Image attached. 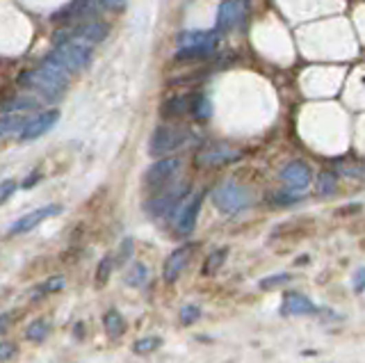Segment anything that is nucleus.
<instances>
[{
    "instance_id": "f257e3e1",
    "label": "nucleus",
    "mask_w": 365,
    "mask_h": 363,
    "mask_svg": "<svg viewBox=\"0 0 365 363\" xmlns=\"http://www.w3.org/2000/svg\"><path fill=\"white\" fill-rule=\"evenodd\" d=\"M55 60H60L64 64V69L69 71V74H74V71H80L82 67H87L89 60H91V46L89 41L85 39H64L60 44H55V53H53Z\"/></svg>"
},
{
    "instance_id": "f03ea898",
    "label": "nucleus",
    "mask_w": 365,
    "mask_h": 363,
    "mask_svg": "<svg viewBox=\"0 0 365 363\" xmlns=\"http://www.w3.org/2000/svg\"><path fill=\"white\" fill-rule=\"evenodd\" d=\"M212 201L221 212H226V215H235V212L245 210L247 206L252 204V197H249V192L242 188V185L224 183L212 192Z\"/></svg>"
},
{
    "instance_id": "7ed1b4c3",
    "label": "nucleus",
    "mask_w": 365,
    "mask_h": 363,
    "mask_svg": "<svg viewBox=\"0 0 365 363\" xmlns=\"http://www.w3.org/2000/svg\"><path fill=\"white\" fill-rule=\"evenodd\" d=\"M188 140V133L183 128H174V126H157L151 140H148V153L153 158H160V155H167L169 151H174Z\"/></svg>"
},
{
    "instance_id": "20e7f679",
    "label": "nucleus",
    "mask_w": 365,
    "mask_h": 363,
    "mask_svg": "<svg viewBox=\"0 0 365 363\" xmlns=\"http://www.w3.org/2000/svg\"><path fill=\"white\" fill-rule=\"evenodd\" d=\"M178 169H181V158H160L144 172V185L146 188H162L178 174Z\"/></svg>"
},
{
    "instance_id": "39448f33",
    "label": "nucleus",
    "mask_w": 365,
    "mask_h": 363,
    "mask_svg": "<svg viewBox=\"0 0 365 363\" xmlns=\"http://www.w3.org/2000/svg\"><path fill=\"white\" fill-rule=\"evenodd\" d=\"M60 121V110H46V112H39L34 119H27V124L23 126V131H21V140L23 142H30V140H37L41 135H46L51 128Z\"/></svg>"
},
{
    "instance_id": "423d86ee",
    "label": "nucleus",
    "mask_w": 365,
    "mask_h": 363,
    "mask_svg": "<svg viewBox=\"0 0 365 363\" xmlns=\"http://www.w3.org/2000/svg\"><path fill=\"white\" fill-rule=\"evenodd\" d=\"M245 19V0H221L217 10V32H228Z\"/></svg>"
},
{
    "instance_id": "0eeeda50",
    "label": "nucleus",
    "mask_w": 365,
    "mask_h": 363,
    "mask_svg": "<svg viewBox=\"0 0 365 363\" xmlns=\"http://www.w3.org/2000/svg\"><path fill=\"white\" fill-rule=\"evenodd\" d=\"M281 181L285 183V188H288L290 192H304L311 185V169L306 162L295 160L283 167Z\"/></svg>"
},
{
    "instance_id": "6e6552de",
    "label": "nucleus",
    "mask_w": 365,
    "mask_h": 363,
    "mask_svg": "<svg viewBox=\"0 0 365 363\" xmlns=\"http://www.w3.org/2000/svg\"><path fill=\"white\" fill-rule=\"evenodd\" d=\"M240 158H242L240 151H233V148H228V146H212V148L199 151L195 162L199 167H221V165H228V162H235Z\"/></svg>"
},
{
    "instance_id": "1a4fd4ad",
    "label": "nucleus",
    "mask_w": 365,
    "mask_h": 363,
    "mask_svg": "<svg viewBox=\"0 0 365 363\" xmlns=\"http://www.w3.org/2000/svg\"><path fill=\"white\" fill-rule=\"evenodd\" d=\"M201 204H203V195H195L190 201H185L181 206V212H178V217H176V231L181 233V236H190V233L195 231L197 217H199V212H201Z\"/></svg>"
},
{
    "instance_id": "9d476101",
    "label": "nucleus",
    "mask_w": 365,
    "mask_h": 363,
    "mask_svg": "<svg viewBox=\"0 0 365 363\" xmlns=\"http://www.w3.org/2000/svg\"><path fill=\"white\" fill-rule=\"evenodd\" d=\"M188 195V185H183L181 192H171V195H164V197H157L153 201L146 204V212L151 217H171L174 212L178 210V204L183 201V197Z\"/></svg>"
},
{
    "instance_id": "9b49d317",
    "label": "nucleus",
    "mask_w": 365,
    "mask_h": 363,
    "mask_svg": "<svg viewBox=\"0 0 365 363\" xmlns=\"http://www.w3.org/2000/svg\"><path fill=\"white\" fill-rule=\"evenodd\" d=\"M192 252H195V245H183V247H178L176 252H171L167 263H164V272H162L164 281L174 283L178 276L183 274V270L188 267V263H190Z\"/></svg>"
},
{
    "instance_id": "f8f14e48",
    "label": "nucleus",
    "mask_w": 365,
    "mask_h": 363,
    "mask_svg": "<svg viewBox=\"0 0 365 363\" xmlns=\"http://www.w3.org/2000/svg\"><path fill=\"white\" fill-rule=\"evenodd\" d=\"M62 208L60 206H46V208H37L32 212H27V215H23L21 219H16L12 226H10V233H27L30 229H34V226H39L44 219L53 217V215H60Z\"/></svg>"
},
{
    "instance_id": "ddd939ff",
    "label": "nucleus",
    "mask_w": 365,
    "mask_h": 363,
    "mask_svg": "<svg viewBox=\"0 0 365 363\" xmlns=\"http://www.w3.org/2000/svg\"><path fill=\"white\" fill-rule=\"evenodd\" d=\"M178 48H208L214 51L217 46V32H203V30H188L178 34Z\"/></svg>"
},
{
    "instance_id": "4468645a",
    "label": "nucleus",
    "mask_w": 365,
    "mask_h": 363,
    "mask_svg": "<svg viewBox=\"0 0 365 363\" xmlns=\"http://www.w3.org/2000/svg\"><path fill=\"white\" fill-rule=\"evenodd\" d=\"M281 313L283 316H313V313H318V306H315L306 295L288 293L283 297Z\"/></svg>"
},
{
    "instance_id": "2eb2a0df",
    "label": "nucleus",
    "mask_w": 365,
    "mask_h": 363,
    "mask_svg": "<svg viewBox=\"0 0 365 363\" xmlns=\"http://www.w3.org/2000/svg\"><path fill=\"white\" fill-rule=\"evenodd\" d=\"M76 37H80L85 41H89V44H98V41H103L107 34H110V28L101 21H85L74 30Z\"/></svg>"
},
{
    "instance_id": "dca6fc26",
    "label": "nucleus",
    "mask_w": 365,
    "mask_h": 363,
    "mask_svg": "<svg viewBox=\"0 0 365 363\" xmlns=\"http://www.w3.org/2000/svg\"><path fill=\"white\" fill-rule=\"evenodd\" d=\"M160 112H162V117H167V119H171V117H181V115H185V112H190V98L183 96V94L169 96L167 101L162 103Z\"/></svg>"
},
{
    "instance_id": "f3484780",
    "label": "nucleus",
    "mask_w": 365,
    "mask_h": 363,
    "mask_svg": "<svg viewBox=\"0 0 365 363\" xmlns=\"http://www.w3.org/2000/svg\"><path fill=\"white\" fill-rule=\"evenodd\" d=\"M190 112H192V117L199 119V121L210 119V115H212L210 98L206 96V94H195V96L190 98Z\"/></svg>"
},
{
    "instance_id": "a211bd4d",
    "label": "nucleus",
    "mask_w": 365,
    "mask_h": 363,
    "mask_svg": "<svg viewBox=\"0 0 365 363\" xmlns=\"http://www.w3.org/2000/svg\"><path fill=\"white\" fill-rule=\"evenodd\" d=\"M25 124H27V117H23L21 112H7V117L0 119V135L23 131Z\"/></svg>"
},
{
    "instance_id": "6ab92c4d",
    "label": "nucleus",
    "mask_w": 365,
    "mask_h": 363,
    "mask_svg": "<svg viewBox=\"0 0 365 363\" xmlns=\"http://www.w3.org/2000/svg\"><path fill=\"white\" fill-rule=\"evenodd\" d=\"M226 256H228V249L226 247H221V249H217V252H212L208 258H206V263H203V276H212L217 270L224 265V261H226Z\"/></svg>"
},
{
    "instance_id": "aec40b11",
    "label": "nucleus",
    "mask_w": 365,
    "mask_h": 363,
    "mask_svg": "<svg viewBox=\"0 0 365 363\" xmlns=\"http://www.w3.org/2000/svg\"><path fill=\"white\" fill-rule=\"evenodd\" d=\"M39 108V101L32 96H19L10 101V105L5 108V112H30V110H37Z\"/></svg>"
},
{
    "instance_id": "412c9836",
    "label": "nucleus",
    "mask_w": 365,
    "mask_h": 363,
    "mask_svg": "<svg viewBox=\"0 0 365 363\" xmlns=\"http://www.w3.org/2000/svg\"><path fill=\"white\" fill-rule=\"evenodd\" d=\"M148 281V270L146 265H142V263H135V267L128 272L126 276V283L128 286H133V288H142L144 283Z\"/></svg>"
},
{
    "instance_id": "4be33fe9",
    "label": "nucleus",
    "mask_w": 365,
    "mask_h": 363,
    "mask_svg": "<svg viewBox=\"0 0 365 363\" xmlns=\"http://www.w3.org/2000/svg\"><path fill=\"white\" fill-rule=\"evenodd\" d=\"M103 324H105V329L112 333V336H119V333L124 331V327H126L124 318H121L117 311H107L103 316Z\"/></svg>"
},
{
    "instance_id": "5701e85b",
    "label": "nucleus",
    "mask_w": 365,
    "mask_h": 363,
    "mask_svg": "<svg viewBox=\"0 0 365 363\" xmlns=\"http://www.w3.org/2000/svg\"><path fill=\"white\" fill-rule=\"evenodd\" d=\"M48 331H51V327H48L46 320H34V322L27 327V338L30 340H44L48 336Z\"/></svg>"
},
{
    "instance_id": "b1692460",
    "label": "nucleus",
    "mask_w": 365,
    "mask_h": 363,
    "mask_svg": "<svg viewBox=\"0 0 365 363\" xmlns=\"http://www.w3.org/2000/svg\"><path fill=\"white\" fill-rule=\"evenodd\" d=\"M335 183H338L335 174L322 172L320 179H318V195H331V192H335Z\"/></svg>"
},
{
    "instance_id": "393cba45",
    "label": "nucleus",
    "mask_w": 365,
    "mask_h": 363,
    "mask_svg": "<svg viewBox=\"0 0 365 363\" xmlns=\"http://www.w3.org/2000/svg\"><path fill=\"white\" fill-rule=\"evenodd\" d=\"M112 267H114L112 256H105V258H103L101 263H98V270H96V281H98V283H105L107 279H110Z\"/></svg>"
},
{
    "instance_id": "a878e982",
    "label": "nucleus",
    "mask_w": 365,
    "mask_h": 363,
    "mask_svg": "<svg viewBox=\"0 0 365 363\" xmlns=\"http://www.w3.org/2000/svg\"><path fill=\"white\" fill-rule=\"evenodd\" d=\"M157 347H160V338H142L133 345V350L137 354H148V352L157 350Z\"/></svg>"
},
{
    "instance_id": "bb28decb",
    "label": "nucleus",
    "mask_w": 365,
    "mask_h": 363,
    "mask_svg": "<svg viewBox=\"0 0 365 363\" xmlns=\"http://www.w3.org/2000/svg\"><path fill=\"white\" fill-rule=\"evenodd\" d=\"M267 201H272L274 206H292V204H297L299 201V195H292V192H276V195H269L267 197Z\"/></svg>"
},
{
    "instance_id": "cd10ccee",
    "label": "nucleus",
    "mask_w": 365,
    "mask_h": 363,
    "mask_svg": "<svg viewBox=\"0 0 365 363\" xmlns=\"http://www.w3.org/2000/svg\"><path fill=\"white\" fill-rule=\"evenodd\" d=\"M288 281H290V274H274V276H269V279H263L261 281V288L263 290L278 288V286H283V283H288Z\"/></svg>"
},
{
    "instance_id": "c85d7f7f",
    "label": "nucleus",
    "mask_w": 365,
    "mask_h": 363,
    "mask_svg": "<svg viewBox=\"0 0 365 363\" xmlns=\"http://www.w3.org/2000/svg\"><path fill=\"white\" fill-rule=\"evenodd\" d=\"M199 320V309L197 306H185V309L181 311V322L183 324H192Z\"/></svg>"
},
{
    "instance_id": "c756f323",
    "label": "nucleus",
    "mask_w": 365,
    "mask_h": 363,
    "mask_svg": "<svg viewBox=\"0 0 365 363\" xmlns=\"http://www.w3.org/2000/svg\"><path fill=\"white\" fill-rule=\"evenodd\" d=\"M14 190H16V183H14L12 179H7V181L0 183V204H5L7 199L14 195Z\"/></svg>"
},
{
    "instance_id": "7c9ffc66",
    "label": "nucleus",
    "mask_w": 365,
    "mask_h": 363,
    "mask_svg": "<svg viewBox=\"0 0 365 363\" xmlns=\"http://www.w3.org/2000/svg\"><path fill=\"white\" fill-rule=\"evenodd\" d=\"M14 354H16V347H14V343H0V361H7V359H12Z\"/></svg>"
},
{
    "instance_id": "2f4dec72",
    "label": "nucleus",
    "mask_w": 365,
    "mask_h": 363,
    "mask_svg": "<svg viewBox=\"0 0 365 363\" xmlns=\"http://www.w3.org/2000/svg\"><path fill=\"white\" fill-rule=\"evenodd\" d=\"M126 3H128V0H101V5L105 7V10H112V12L126 10Z\"/></svg>"
},
{
    "instance_id": "473e14b6",
    "label": "nucleus",
    "mask_w": 365,
    "mask_h": 363,
    "mask_svg": "<svg viewBox=\"0 0 365 363\" xmlns=\"http://www.w3.org/2000/svg\"><path fill=\"white\" fill-rule=\"evenodd\" d=\"M133 256V240H124V245L119 247V261L124 263Z\"/></svg>"
},
{
    "instance_id": "72a5a7b5",
    "label": "nucleus",
    "mask_w": 365,
    "mask_h": 363,
    "mask_svg": "<svg viewBox=\"0 0 365 363\" xmlns=\"http://www.w3.org/2000/svg\"><path fill=\"white\" fill-rule=\"evenodd\" d=\"M352 283H354V290H356V293H363V290H365V267H361L359 272L354 274Z\"/></svg>"
},
{
    "instance_id": "f704fd0d",
    "label": "nucleus",
    "mask_w": 365,
    "mask_h": 363,
    "mask_svg": "<svg viewBox=\"0 0 365 363\" xmlns=\"http://www.w3.org/2000/svg\"><path fill=\"white\" fill-rule=\"evenodd\" d=\"M60 288H64V276H57V279L44 283L41 290H44V293H55V290H60Z\"/></svg>"
},
{
    "instance_id": "c9c22d12",
    "label": "nucleus",
    "mask_w": 365,
    "mask_h": 363,
    "mask_svg": "<svg viewBox=\"0 0 365 363\" xmlns=\"http://www.w3.org/2000/svg\"><path fill=\"white\" fill-rule=\"evenodd\" d=\"M12 320H14L12 313H3V316H0V333H5V331H7V327H10Z\"/></svg>"
},
{
    "instance_id": "e433bc0d",
    "label": "nucleus",
    "mask_w": 365,
    "mask_h": 363,
    "mask_svg": "<svg viewBox=\"0 0 365 363\" xmlns=\"http://www.w3.org/2000/svg\"><path fill=\"white\" fill-rule=\"evenodd\" d=\"M37 181H39V176H30V179H27V181L23 183V188H25V190H30V188H32V185H34V183H37Z\"/></svg>"
}]
</instances>
